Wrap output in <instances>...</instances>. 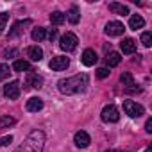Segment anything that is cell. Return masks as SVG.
Listing matches in <instances>:
<instances>
[{
	"label": "cell",
	"mask_w": 152,
	"mask_h": 152,
	"mask_svg": "<svg viewBox=\"0 0 152 152\" xmlns=\"http://www.w3.org/2000/svg\"><path fill=\"white\" fill-rule=\"evenodd\" d=\"M88 86V75L86 73H77L73 77L61 79L57 83V90L63 95H75V93H83Z\"/></svg>",
	"instance_id": "cell-1"
},
{
	"label": "cell",
	"mask_w": 152,
	"mask_h": 152,
	"mask_svg": "<svg viewBox=\"0 0 152 152\" xmlns=\"http://www.w3.org/2000/svg\"><path fill=\"white\" fill-rule=\"evenodd\" d=\"M43 147H45V132L36 129L29 132V136L15 152H43Z\"/></svg>",
	"instance_id": "cell-2"
},
{
	"label": "cell",
	"mask_w": 152,
	"mask_h": 152,
	"mask_svg": "<svg viewBox=\"0 0 152 152\" xmlns=\"http://www.w3.org/2000/svg\"><path fill=\"white\" fill-rule=\"evenodd\" d=\"M77 43H79V39H77V36H75L73 32H66V34H63V36L59 38V48L64 50V52L75 50Z\"/></svg>",
	"instance_id": "cell-3"
},
{
	"label": "cell",
	"mask_w": 152,
	"mask_h": 152,
	"mask_svg": "<svg viewBox=\"0 0 152 152\" xmlns=\"http://www.w3.org/2000/svg\"><path fill=\"white\" fill-rule=\"evenodd\" d=\"M124 111H125V115L131 116V118H140V116L145 115V107L140 106V104L134 102V100H124Z\"/></svg>",
	"instance_id": "cell-4"
},
{
	"label": "cell",
	"mask_w": 152,
	"mask_h": 152,
	"mask_svg": "<svg viewBox=\"0 0 152 152\" xmlns=\"http://www.w3.org/2000/svg\"><path fill=\"white\" fill-rule=\"evenodd\" d=\"M100 118H102L106 124H116V122L120 120V113H118V109H116L113 104H109V106H106V107L102 109Z\"/></svg>",
	"instance_id": "cell-5"
},
{
	"label": "cell",
	"mask_w": 152,
	"mask_h": 152,
	"mask_svg": "<svg viewBox=\"0 0 152 152\" xmlns=\"http://www.w3.org/2000/svg\"><path fill=\"white\" fill-rule=\"evenodd\" d=\"M68 64H70V59H68L66 56H56V57H52V61L48 63V66H50L54 72H63V70L68 68Z\"/></svg>",
	"instance_id": "cell-6"
},
{
	"label": "cell",
	"mask_w": 152,
	"mask_h": 152,
	"mask_svg": "<svg viewBox=\"0 0 152 152\" xmlns=\"http://www.w3.org/2000/svg\"><path fill=\"white\" fill-rule=\"evenodd\" d=\"M20 83L18 81H11L9 84H6V88H4V95L7 97V99H11V100H16L18 97H20Z\"/></svg>",
	"instance_id": "cell-7"
},
{
	"label": "cell",
	"mask_w": 152,
	"mask_h": 152,
	"mask_svg": "<svg viewBox=\"0 0 152 152\" xmlns=\"http://www.w3.org/2000/svg\"><path fill=\"white\" fill-rule=\"evenodd\" d=\"M73 141H75V145H77L79 148H86V147L91 143L90 134H88V132H84V131H77V132H75Z\"/></svg>",
	"instance_id": "cell-8"
},
{
	"label": "cell",
	"mask_w": 152,
	"mask_h": 152,
	"mask_svg": "<svg viewBox=\"0 0 152 152\" xmlns=\"http://www.w3.org/2000/svg\"><path fill=\"white\" fill-rule=\"evenodd\" d=\"M124 23L122 22H109L106 25V34L107 36H122L124 34Z\"/></svg>",
	"instance_id": "cell-9"
},
{
	"label": "cell",
	"mask_w": 152,
	"mask_h": 152,
	"mask_svg": "<svg viewBox=\"0 0 152 152\" xmlns=\"http://www.w3.org/2000/svg\"><path fill=\"white\" fill-rule=\"evenodd\" d=\"M97 52L93 50V48H86L84 52H83V56H81V61H83V64L84 66H93L95 63H97Z\"/></svg>",
	"instance_id": "cell-10"
},
{
	"label": "cell",
	"mask_w": 152,
	"mask_h": 152,
	"mask_svg": "<svg viewBox=\"0 0 152 152\" xmlns=\"http://www.w3.org/2000/svg\"><path fill=\"white\" fill-rule=\"evenodd\" d=\"M43 86V77L34 72H31L27 75V88H32V90H39Z\"/></svg>",
	"instance_id": "cell-11"
},
{
	"label": "cell",
	"mask_w": 152,
	"mask_h": 152,
	"mask_svg": "<svg viewBox=\"0 0 152 152\" xmlns=\"http://www.w3.org/2000/svg\"><path fill=\"white\" fill-rule=\"evenodd\" d=\"M25 107H27V111H31V113H38V111L43 109V100H41L39 97H31V99L27 100Z\"/></svg>",
	"instance_id": "cell-12"
},
{
	"label": "cell",
	"mask_w": 152,
	"mask_h": 152,
	"mask_svg": "<svg viewBox=\"0 0 152 152\" xmlns=\"http://www.w3.org/2000/svg\"><path fill=\"white\" fill-rule=\"evenodd\" d=\"M32 22L31 20H22V22H16L15 25H13V29L9 31V38H16L18 34H22L23 32V27H29Z\"/></svg>",
	"instance_id": "cell-13"
},
{
	"label": "cell",
	"mask_w": 152,
	"mask_h": 152,
	"mask_svg": "<svg viewBox=\"0 0 152 152\" xmlns=\"http://www.w3.org/2000/svg\"><path fill=\"white\" fill-rule=\"evenodd\" d=\"M27 56H29V59L31 61H41L43 59V50L38 47V45H32V47H29L27 48Z\"/></svg>",
	"instance_id": "cell-14"
},
{
	"label": "cell",
	"mask_w": 152,
	"mask_h": 152,
	"mask_svg": "<svg viewBox=\"0 0 152 152\" xmlns=\"http://www.w3.org/2000/svg\"><path fill=\"white\" fill-rule=\"evenodd\" d=\"M120 48L124 54H134L136 52V41L131 39V38H125L122 43H120Z\"/></svg>",
	"instance_id": "cell-15"
},
{
	"label": "cell",
	"mask_w": 152,
	"mask_h": 152,
	"mask_svg": "<svg viewBox=\"0 0 152 152\" xmlns=\"http://www.w3.org/2000/svg\"><path fill=\"white\" fill-rule=\"evenodd\" d=\"M109 11L115 13V15H120V16L129 15V7L124 6V4H118V2H111V4H109Z\"/></svg>",
	"instance_id": "cell-16"
},
{
	"label": "cell",
	"mask_w": 152,
	"mask_h": 152,
	"mask_svg": "<svg viewBox=\"0 0 152 152\" xmlns=\"http://www.w3.org/2000/svg\"><path fill=\"white\" fill-rule=\"evenodd\" d=\"M143 25H145L143 16H140V15H132V16L129 18V29L138 31V29H143Z\"/></svg>",
	"instance_id": "cell-17"
},
{
	"label": "cell",
	"mask_w": 152,
	"mask_h": 152,
	"mask_svg": "<svg viewBox=\"0 0 152 152\" xmlns=\"http://www.w3.org/2000/svg\"><path fill=\"white\" fill-rule=\"evenodd\" d=\"M120 61H122V56H120L118 52H109V54H107V57H106V63H107V66H109V68L118 66V64H120Z\"/></svg>",
	"instance_id": "cell-18"
},
{
	"label": "cell",
	"mask_w": 152,
	"mask_h": 152,
	"mask_svg": "<svg viewBox=\"0 0 152 152\" xmlns=\"http://www.w3.org/2000/svg\"><path fill=\"white\" fill-rule=\"evenodd\" d=\"M29 68H31V64L25 59H18V61L13 63V70L15 72H29Z\"/></svg>",
	"instance_id": "cell-19"
},
{
	"label": "cell",
	"mask_w": 152,
	"mask_h": 152,
	"mask_svg": "<svg viewBox=\"0 0 152 152\" xmlns=\"http://www.w3.org/2000/svg\"><path fill=\"white\" fill-rule=\"evenodd\" d=\"M79 18H81V15H79V7L77 6H72L70 7V11H68V20H70V23H77L79 22Z\"/></svg>",
	"instance_id": "cell-20"
},
{
	"label": "cell",
	"mask_w": 152,
	"mask_h": 152,
	"mask_svg": "<svg viewBox=\"0 0 152 152\" xmlns=\"http://www.w3.org/2000/svg\"><path fill=\"white\" fill-rule=\"evenodd\" d=\"M31 36H32V39H34V41H43V39L47 38V31H45L43 27H38V29H34V31H32V34H31Z\"/></svg>",
	"instance_id": "cell-21"
},
{
	"label": "cell",
	"mask_w": 152,
	"mask_h": 152,
	"mask_svg": "<svg viewBox=\"0 0 152 152\" xmlns=\"http://www.w3.org/2000/svg\"><path fill=\"white\" fill-rule=\"evenodd\" d=\"M120 81H122V84H124V86H127V88L134 86V79H132V75H131L129 72H124V73L120 75Z\"/></svg>",
	"instance_id": "cell-22"
},
{
	"label": "cell",
	"mask_w": 152,
	"mask_h": 152,
	"mask_svg": "<svg viewBox=\"0 0 152 152\" xmlns=\"http://www.w3.org/2000/svg\"><path fill=\"white\" fill-rule=\"evenodd\" d=\"M64 18H66V16H64L61 11H54V13L50 15V22H52L54 25H61V23L64 22Z\"/></svg>",
	"instance_id": "cell-23"
},
{
	"label": "cell",
	"mask_w": 152,
	"mask_h": 152,
	"mask_svg": "<svg viewBox=\"0 0 152 152\" xmlns=\"http://www.w3.org/2000/svg\"><path fill=\"white\" fill-rule=\"evenodd\" d=\"M15 118L13 116H0V129H6V127H11V125H15Z\"/></svg>",
	"instance_id": "cell-24"
},
{
	"label": "cell",
	"mask_w": 152,
	"mask_h": 152,
	"mask_svg": "<svg viewBox=\"0 0 152 152\" xmlns=\"http://www.w3.org/2000/svg\"><path fill=\"white\" fill-rule=\"evenodd\" d=\"M7 22H9V13H0V34L4 32Z\"/></svg>",
	"instance_id": "cell-25"
},
{
	"label": "cell",
	"mask_w": 152,
	"mask_h": 152,
	"mask_svg": "<svg viewBox=\"0 0 152 152\" xmlns=\"http://www.w3.org/2000/svg\"><path fill=\"white\" fill-rule=\"evenodd\" d=\"M141 43H143V47L148 48V47L152 45V34H150V32H143V34H141Z\"/></svg>",
	"instance_id": "cell-26"
},
{
	"label": "cell",
	"mask_w": 152,
	"mask_h": 152,
	"mask_svg": "<svg viewBox=\"0 0 152 152\" xmlns=\"http://www.w3.org/2000/svg\"><path fill=\"white\" fill-rule=\"evenodd\" d=\"M9 77V64H0V81Z\"/></svg>",
	"instance_id": "cell-27"
},
{
	"label": "cell",
	"mask_w": 152,
	"mask_h": 152,
	"mask_svg": "<svg viewBox=\"0 0 152 152\" xmlns=\"http://www.w3.org/2000/svg\"><path fill=\"white\" fill-rule=\"evenodd\" d=\"M11 143H13V136H11V134L0 138V147H7V145H11Z\"/></svg>",
	"instance_id": "cell-28"
},
{
	"label": "cell",
	"mask_w": 152,
	"mask_h": 152,
	"mask_svg": "<svg viewBox=\"0 0 152 152\" xmlns=\"http://www.w3.org/2000/svg\"><path fill=\"white\" fill-rule=\"evenodd\" d=\"M107 75H109V70H107V68H99V70H97V77H99V79H106Z\"/></svg>",
	"instance_id": "cell-29"
},
{
	"label": "cell",
	"mask_w": 152,
	"mask_h": 152,
	"mask_svg": "<svg viewBox=\"0 0 152 152\" xmlns=\"http://www.w3.org/2000/svg\"><path fill=\"white\" fill-rule=\"evenodd\" d=\"M16 54H18V50H16V48H6L2 56H4V57H9V56L13 57V56H16Z\"/></svg>",
	"instance_id": "cell-30"
},
{
	"label": "cell",
	"mask_w": 152,
	"mask_h": 152,
	"mask_svg": "<svg viewBox=\"0 0 152 152\" xmlns=\"http://www.w3.org/2000/svg\"><path fill=\"white\" fill-rule=\"evenodd\" d=\"M145 132H147V134H150V132H152V118H148V120H147V124H145Z\"/></svg>",
	"instance_id": "cell-31"
},
{
	"label": "cell",
	"mask_w": 152,
	"mask_h": 152,
	"mask_svg": "<svg viewBox=\"0 0 152 152\" xmlns=\"http://www.w3.org/2000/svg\"><path fill=\"white\" fill-rule=\"evenodd\" d=\"M56 36H57V32H56V29H50V31H48V34H47V38H48L50 41H54V39H56Z\"/></svg>",
	"instance_id": "cell-32"
},
{
	"label": "cell",
	"mask_w": 152,
	"mask_h": 152,
	"mask_svg": "<svg viewBox=\"0 0 152 152\" xmlns=\"http://www.w3.org/2000/svg\"><path fill=\"white\" fill-rule=\"evenodd\" d=\"M145 152H152V148H150V147H148V148H147V150H145Z\"/></svg>",
	"instance_id": "cell-33"
}]
</instances>
